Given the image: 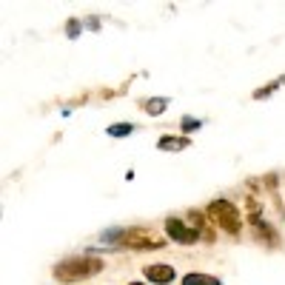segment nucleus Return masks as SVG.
Returning a JSON list of instances; mask_svg holds the SVG:
<instances>
[{"mask_svg": "<svg viewBox=\"0 0 285 285\" xmlns=\"http://www.w3.org/2000/svg\"><path fill=\"white\" fill-rule=\"evenodd\" d=\"M100 268H103V263L94 260V256H69V260L54 265V277L60 282H77V279L94 277Z\"/></svg>", "mask_w": 285, "mask_h": 285, "instance_id": "nucleus-1", "label": "nucleus"}, {"mask_svg": "<svg viewBox=\"0 0 285 285\" xmlns=\"http://www.w3.org/2000/svg\"><path fill=\"white\" fill-rule=\"evenodd\" d=\"M208 214H211L214 220L225 228L228 234H237V231H240V217H237V208L231 206V203H225V200H217V203H211Z\"/></svg>", "mask_w": 285, "mask_h": 285, "instance_id": "nucleus-2", "label": "nucleus"}, {"mask_svg": "<svg viewBox=\"0 0 285 285\" xmlns=\"http://www.w3.org/2000/svg\"><path fill=\"white\" fill-rule=\"evenodd\" d=\"M165 231L171 234V240H177V242H197V231L185 228L180 220H168L165 222Z\"/></svg>", "mask_w": 285, "mask_h": 285, "instance_id": "nucleus-3", "label": "nucleus"}, {"mask_svg": "<svg viewBox=\"0 0 285 285\" xmlns=\"http://www.w3.org/2000/svg\"><path fill=\"white\" fill-rule=\"evenodd\" d=\"M146 279H154L160 285H168L174 279V268L171 265H149L146 268Z\"/></svg>", "mask_w": 285, "mask_h": 285, "instance_id": "nucleus-4", "label": "nucleus"}, {"mask_svg": "<svg viewBox=\"0 0 285 285\" xmlns=\"http://www.w3.org/2000/svg\"><path fill=\"white\" fill-rule=\"evenodd\" d=\"M149 234L151 231H131V234H126V242L134 245V248H140V245H149V248L160 245V240H154V237H149Z\"/></svg>", "mask_w": 285, "mask_h": 285, "instance_id": "nucleus-5", "label": "nucleus"}, {"mask_svg": "<svg viewBox=\"0 0 285 285\" xmlns=\"http://www.w3.org/2000/svg\"><path fill=\"white\" fill-rule=\"evenodd\" d=\"M157 146H160L163 151H180V149H185V146H188V140H185V137H163Z\"/></svg>", "mask_w": 285, "mask_h": 285, "instance_id": "nucleus-6", "label": "nucleus"}, {"mask_svg": "<svg viewBox=\"0 0 285 285\" xmlns=\"http://www.w3.org/2000/svg\"><path fill=\"white\" fill-rule=\"evenodd\" d=\"M183 285H220L214 277H206V274H188L183 279Z\"/></svg>", "mask_w": 285, "mask_h": 285, "instance_id": "nucleus-7", "label": "nucleus"}, {"mask_svg": "<svg viewBox=\"0 0 285 285\" xmlns=\"http://www.w3.org/2000/svg\"><path fill=\"white\" fill-rule=\"evenodd\" d=\"M165 106H168V100H165V97H157V100H149V103H146V108H149V114H160Z\"/></svg>", "mask_w": 285, "mask_h": 285, "instance_id": "nucleus-8", "label": "nucleus"}, {"mask_svg": "<svg viewBox=\"0 0 285 285\" xmlns=\"http://www.w3.org/2000/svg\"><path fill=\"white\" fill-rule=\"evenodd\" d=\"M279 83H285V77H282V80H274V83H268V86H265V89H260V92H254V97H256V100L268 97V94L274 92V89H279Z\"/></svg>", "mask_w": 285, "mask_h": 285, "instance_id": "nucleus-9", "label": "nucleus"}, {"mask_svg": "<svg viewBox=\"0 0 285 285\" xmlns=\"http://www.w3.org/2000/svg\"><path fill=\"white\" fill-rule=\"evenodd\" d=\"M108 134L111 137H126V134H131V126H111L108 128Z\"/></svg>", "mask_w": 285, "mask_h": 285, "instance_id": "nucleus-10", "label": "nucleus"}, {"mask_svg": "<svg viewBox=\"0 0 285 285\" xmlns=\"http://www.w3.org/2000/svg\"><path fill=\"white\" fill-rule=\"evenodd\" d=\"M194 128H200V123H197V120H188V117H185V120H183V131H194Z\"/></svg>", "mask_w": 285, "mask_h": 285, "instance_id": "nucleus-11", "label": "nucleus"}, {"mask_svg": "<svg viewBox=\"0 0 285 285\" xmlns=\"http://www.w3.org/2000/svg\"><path fill=\"white\" fill-rule=\"evenodd\" d=\"M131 285H140V282H131Z\"/></svg>", "mask_w": 285, "mask_h": 285, "instance_id": "nucleus-12", "label": "nucleus"}]
</instances>
